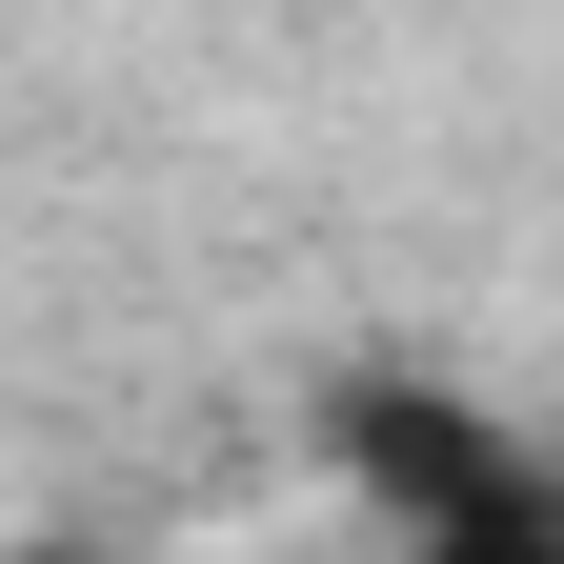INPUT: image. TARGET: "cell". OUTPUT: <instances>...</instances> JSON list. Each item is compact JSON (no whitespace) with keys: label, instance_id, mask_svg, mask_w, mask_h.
<instances>
[{"label":"cell","instance_id":"1","mask_svg":"<svg viewBox=\"0 0 564 564\" xmlns=\"http://www.w3.org/2000/svg\"><path fill=\"white\" fill-rule=\"evenodd\" d=\"M323 464L383 505V564L564 505V464L524 444V423H505V403H464V383H423V364H343V383H323Z\"/></svg>","mask_w":564,"mask_h":564},{"label":"cell","instance_id":"2","mask_svg":"<svg viewBox=\"0 0 564 564\" xmlns=\"http://www.w3.org/2000/svg\"><path fill=\"white\" fill-rule=\"evenodd\" d=\"M403 564H564V505H544V524H464V544H403Z\"/></svg>","mask_w":564,"mask_h":564},{"label":"cell","instance_id":"3","mask_svg":"<svg viewBox=\"0 0 564 564\" xmlns=\"http://www.w3.org/2000/svg\"><path fill=\"white\" fill-rule=\"evenodd\" d=\"M0 564H121V544H82V524H21V544H0Z\"/></svg>","mask_w":564,"mask_h":564}]
</instances>
